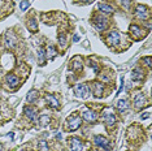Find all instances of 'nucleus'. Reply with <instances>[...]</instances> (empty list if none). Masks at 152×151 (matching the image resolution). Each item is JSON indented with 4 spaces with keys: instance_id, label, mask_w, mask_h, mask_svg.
Wrapping results in <instances>:
<instances>
[{
    "instance_id": "1",
    "label": "nucleus",
    "mask_w": 152,
    "mask_h": 151,
    "mask_svg": "<svg viewBox=\"0 0 152 151\" xmlns=\"http://www.w3.org/2000/svg\"><path fill=\"white\" fill-rule=\"evenodd\" d=\"M81 125V117H78L77 113H73L68 117L66 121V129L68 130H77Z\"/></svg>"
},
{
    "instance_id": "2",
    "label": "nucleus",
    "mask_w": 152,
    "mask_h": 151,
    "mask_svg": "<svg viewBox=\"0 0 152 151\" xmlns=\"http://www.w3.org/2000/svg\"><path fill=\"white\" fill-rule=\"evenodd\" d=\"M74 94H75V96H78V98H87V95H88V87H87V85H85V83H80V85H77V86L74 87Z\"/></svg>"
},
{
    "instance_id": "3",
    "label": "nucleus",
    "mask_w": 152,
    "mask_h": 151,
    "mask_svg": "<svg viewBox=\"0 0 152 151\" xmlns=\"http://www.w3.org/2000/svg\"><path fill=\"white\" fill-rule=\"evenodd\" d=\"M95 143H96L98 146H100L101 149L107 150V151H110V150H112L110 142H109L108 139H107L105 137H103V136H96V137H95Z\"/></svg>"
},
{
    "instance_id": "4",
    "label": "nucleus",
    "mask_w": 152,
    "mask_h": 151,
    "mask_svg": "<svg viewBox=\"0 0 152 151\" xmlns=\"http://www.w3.org/2000/svg\"><path fill=\"white\" fill-rule=\"evenodd\" d=\"M82 117L88 122H95L98 120V115L94 111H91V109H85V111L82 112Z\"/></svg>"
},
{
    "instance_id": "5",
    "label": "nucleus",
    "mask_w": 152,
    "mask_h": 151,
    "mask_svg": "<svg viewBox=\"0 0 152 151\" xmlns=\"http://www.w3.org/2000/svg\"><path fill=\"white\" fill-rule=\"evenodd\" d=\"M70 149H72V151H82L83 150V142H82L81 139H78L77 137H72Z\"/></svg>"
},
{
    "instance_id": "6",
    "label": "nucleus",
    "mask_w": 152,
    "mask_h": 151,
    "mask_svg": "<svg viewBox=\"0 0 152 151\" xmlns=\"http://www.w3.org/2000/svg\"><path fill=\"white\" fill-rule=\"evenodd\" d=\"M107 25H108V21H107L105 18H103V17H96L94 20V26L96 27L98 30H100V31L105 30L107 29Z\"/></svg>"
},
{
    "instance_id": "7",
    "label": "nucleus",
    "mask_w": 152,
    "mask_h": 151,
    "mask_svg": "<svg viewBox=\"0 0 152 151\" xmlns=\"http://www.w3.org/2000/svg\"><path fill=\"white\" fill-rule=\"evenodd\" d=\"M107 42H108V45H118L120 43V34L117 33V31H110L108 34V37H107Z\"/></svg>"
},
{
    "instance_id": "8",
    "label": "nucleus",
    "mask_w": 152,
    "mask_h": 151,
    "mask_svg": "<svg viewBox=\"0 0 152 151\" xmlns=\"http://www.w3.org/2000/svg\"><path fill=\"white\" fill-rule=\"evenodd\" d=\"M103 119H104V121H105V124H107V127L110 128V127H113L115 125V122H116V116H115V113H112V112H105L103 115Z\"/></svg>"
},
{
    "instance_id": "9",
    "label": "nucleus",
    "mask_w": 152,
    "mask_h": 151,
    "mask_svg": "<svg viewBox=\"0 0 152 151\" xmlns=\"http://www.w3.org/2000/svg\"><path fill=\"white\" fill-rule=\"evenodd\" d=\"M135 13H137V17L141 18V20H146L148 17V9L144 7V5H138L137 9H135Z\"/></svg>"
},
{
    "instance_id": "10",
    "label": "nucleus",
    "mask_w": 152,
    "mask_h": 151,
    "mask_svg": "<svg viewBox=\"0 0 152 151\" xmlns=\"http://www.w3.org/2000/svg\"><path fill=\"white\" fill-rule=\"evenodd\" d=\"M134 106L137 109H141L142 107L144 106V95L143 94H138V95L134 98Z\"/></svg>"
},
{
    "instance_id": "11",
    "label": "nucleus",
    "mask_w": 152,
    "mask_h": 151,
    "mask_svg": "<svg viewBox=\"0 0 152 151\" xmlns=\"http://www.w3.org/2000/svg\"><path fill=\"white\" fill-rule=\"evenodd\" d=\"M46 100L49 104V107H52V108H59V100L55 95H49L48 94V95L46 96Z\"/></svg>"
},
{
    "instance_id": "12",
    "label": "nucleus",
    "mask_w": 152,
    "mask_h": 151,
    "mask_svg": "<svg viewBox=\"0 0 152 151\" xmlns=\"http://www.w3.org/2000/svg\"><path fill=\"white\" fill-rule=\"evenodd\" d=\"M131 78L134 81H143L144 80V73L141 70V69H134L131 72Z\"/></svg>"
},
{
    "instance_id": "13",
    "label": "nucleus",
    "mask_w": 152,
    "mask_h": 151,
    "mask_svg": "<svg viewBox=\"0 0 152 151\" xmlns=\"http://www.w3.org/2000/svg\"><path fill=\"white\" fill-rule=\"evenodd\" d=\"M101 94H103V85L100 82H95L94 83V95L95 98H101Z\"/></svg>"
},
{
    "instance_id": "14",
    "label": "nucleus",
    "mask_w": 152,
    "mask_h": 151,
    "mask_svg": "<svg viewBox=\"0 0 152 151\" xmlns=\"http://www.w3.org/2000/svg\"><path fill=\"white\" fill-rule=\"evenodd\" d=\"M24 112H25V115L27 116V119H29L30 121H34V120H35V117H37L35 111H34V109L31 108V107H25Z\"/></svg>"
},
{
    "instance_id": "15",
    "label": "nucleus",
    "mask_w": 152,
    "mask_h": 151,
    "mask_svg": "<svg viewBox=\"0 0 152 151\" xmlns=\"http://www.w3.org/2000/svg\"><path fill=\"white\" fill-rule=\"evenodd\" d=\"M7 82H8L9 86H12V87L17 86V85H18V78H17V76H14V74H8V76H7Z\"/></svg>"
},
{
    "instance_id": "16",
    "label": "nucleus",
    "mask_w": 152,
    "mask_h": 151,
    "mask_svg": "<svg viewBox=\"0 0 152 151\" xmlns=\"http://www.w3.org/2000/svg\"><path fill=\"white\" fill-rule=\"evenodd\" d=\"M98 8H99L100 11H103L104 13H113V8L109 7L108 4H105V3H99V4H98Z\"/></svg>"
},
{
    "instance_id": "17",
    "label": "nucleus",
    "mask_w": 152,
    "mask_h": 151,
    "mask_svg": "<svg viewBox=\"0 0 152 151\" xmlns=\"http://www.w3.org/2000/svg\"><path fill=\"white\" fill-rule=\"evenodd\" d=\"M38 96H39V93H38L37 90H30L29 91V94H27V98H26V100L29 103H33L34 100H35Z\"/></svg>"
},
{
    "instance_id": "18",
    "label": "nucleus",
    "mask_w": 152,
    "mask_h": 151,
    "mask_svg": "<svg viewBox=\"0 0 152 151\" xmlns=\"http://www.w3.org/2000/svg\"><path fill=\"white\" fill-rule=\"evenodd\" d=\"M117 108H118V111H126L128 109V100H125V99H121V100H118L117 102Z\"/></svg>"
},
{
    "instance_id": "19",
    "label": "nucleus",
    "mask_w": 152,
    "mask_h": 151,
    "mask_svg": "<svg viewBox=\"0 0 152 151\" xmlns=\"http://www.w3.org/2000/svg\"><path fill=\"white\" fill-rule=\"evenodd\" d=\"M49 121H51V119H49V116H47V115H42L39 117V125L40 127H47V125L49 124Z\"/></svg>"
},
{
    "instance_id": "20",
    "label": "nucleus",
    "mask_w": 152,
    "mask_h": 151,
    "mask_svg": "<svg viewBox=\"0 0 152 151\" xmlns=\"http://www.w3.org/2000/svg\"><path fill=\"white\" fill-rule=\"evenodd\" d=\"M27 29L31 30V31H38V25H37V21L34 18H30L27 21Z\"/></svg>"
},
{
    "instance_id": "21",
    "label": "nucleus",
    "mask_w": 152,
    "mask_h": 151,
    "mask_svg": "<svg viewBox=\"0 0 152 151\" xmlns=\"http://www.w3.org/2000/svg\"><path fill=\"white\" fill-rule=\"evenodd\" d=\"M44 56H46V52H44L43 48H39L38 50V60H39V64L40 65H44V63H46V60H44Z\"/></svg>"
},
{
    "instance_id": "22",
    "label": "nucleus",
    "mask_w": 152,
    "mask_h": 151,
    "mask_svg": "<svg viewBox=\"0 0 152 151\" xmlns=\"http://www.w3.org/2000/svg\"><path fill=\"white\" fill-rule=\"evenodd\" d=\"M73 70L75 72H80L82 70V63H80V59H74V61H73V67H72Z\"/></svg>"
},
{
    "instance_id": "23",
    "label": "nucleus",
    "mask_w": 152,
    "mask_h": 151,
    "mask_svg": "<svg viewBox=\"0 0 152 151\" xmlns=\"http://www.w3.org/2000/svg\"><path fill=\"white\" fill-rule=\"evenodd\" d=\"M5 45H7V47H14V39L12 38L9 34H5Z\"/></svg>"
},
{
    "instance_id": "24",
    "label": "nucleus",
    "mask_w": 152,
    "mask_h": 151,
    "mask_svg": "<svg viewBox=\"0 0 152 151\" xmlns=\"http://www.w3.org/2000/svg\"><path fill=\"white\" fill-rule=\"evenodd\" d=\"M130 33L134 34V35H137V37H139L142 34V31H141V29H139L137 25H131L130 26Z\"/></svg>"
},
{
    "instance_id": "25",
    "label": "nucleus",
    "mask_w": 152,
    "mask_h": 151,
    "mask_svg": "<svg viewBox=\"0 0 152 151\" xmlns=\"http://www.w3.org/2000/svg\"><path fill=\"white\" fill-rule=\"evenodd\" d=\"M38 149H39V151H48V145L46 141H40L38 143Z\"/></svg>"
},
{
    "instance_id": "26",
    "label": "nucleus",
    "mask_w": 152,
    "mask_h": 151,
    "mask_svg": "<svg viewBox=\"0 0 152 151\" xmlns=\"http://www.w3.org/2000/svg\"><path fill=\"white\" fill-rule=\"evenodd\" d=\"M29 5H30L29 0H24V1H21V4H20V8H21V11H26V9L29 8Z\"/></svg>"
},
{
    "instance_id": "27",
    "label": "nucleus",
    "mask_w": 152,
    "mask_h": 151,
    "mask_svg": "<svg viewBox=\"0 0 152 151\" xmlns=\"http://www.w3.org/2000/svg\"><path fill=\"white\" fill-rule=\"evenodd\" d=\"M55 55H56V50L53 48L52 46H49L48 50H47V56H48V58H49V56L52 58V56H55Z\"/></svg>"
},
{
    "instance_id": "28",
    "label": "nucleus",
    "mask_w": 152,
    "mask_h": 151,
    "mask_svg": "<svg viewBox=\"0 0 152 151\" xmlns=\"http://www.w3.org/2000/svg\"><path fill=\"white\" fill-rule=\"evenodd\" d=\"M59 43H60L61 46H65V43H66L65 34H60V35H59Z\"/></svg>"
},
{
    "instance_id": "29",
    "label": "nucleus",
    "mask_w": 152,
    "mask_h": 151,
    "mask_svg": "<svg viewBox=\"0 0 152 151\" xmlns=\"http://www.w3.org/2000/svg\"><path fill=\"white\" fill-rule=\"evenodd\" d=\"M143 63L147 65L148 68L152 67V61H151V56H147V58H143Z\"/></svg>"
},
{
    "instance_id": "30",
    "label": "nucleus",
    "mask_w": 152,
    "mask_h": 151,
    "mask_svg": "<svg viewBox=\"0 0 152 151\" xmlns=\"http://www.w3.org/2000/svg\"><path fill=\"white\" fill-rule=\"evenodd\" d=\"M90 67H92V69L95 72H99V68H98V65L95 64V63H92V61H90Z\"/></svg>"
},
{
    "instance_id": "31",
    "label": "nucleus",
    "mask_w": 152,
    "mask_h": 151,
    "mask_svg": "<svg viewBox=\"0 0 152 151\" xmlns=\"http://www.w3.org/2000/svg\"><path fill=\"white\" fill-rule=\"evenodd\" d=\"M148 117H150V112H146L141 115V119H148Z\"/></svg>"
},
{
    "instance_id": "32",
    "label": "nucleus",
    "mask_w": 152,
    "mask_h": 151,
    "mask_svg": "<svg viewBox=\"0 0 152 151\" xmlns=\"http://www.w3.org/2000/svg\"><path fill=\"white\" fill-rule=\"evenodd\" d=\"M82 3H83V4H90L91 1H92V0H81Z\"/></svg>"
},
{
    "instance_id": "33",
    "label": "nucleus",
    "mask_w": 152,
    "mask_h": 151,
    "mask_svg": "<svg viewBox=\"0 0 152 151\" xmlns=\"http://www.w3.org/2000/svg\"><path fill=\"white\" fill-rule=\"evenodd\" d=\"M73 40H74V42H78V40H80V37H78V35H74Z\"/></svg>"
},
{
    "instance_id": "34",
    "label": "nucleus",
    "mask_w": 152,
    "mask_h": 151,
    "mask_svg": "<svg viewBox=\"0 0 152 151\" xmlns=\"http://www.w3.org/2000/svg\"><path fill=\"white\" fill-rule=\"evenodd\" d=\"M61 133H57V134H56V138H57V139H61Z\"/></svg>"
}]
</instances>
